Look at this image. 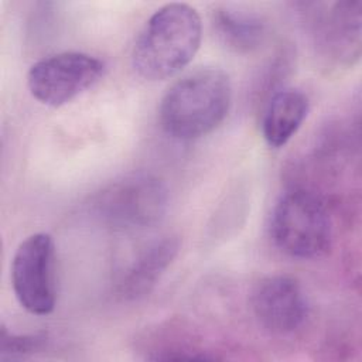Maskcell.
<instances>
[{
    "mask_svg": "<svg viewBox=\"0 0 362 362\" xmlns=\"http://www.w3.org/2000/svg\"><path fill=\"white\" fill-rule=\"evenodd\" d=\"M250 303L259 325L276 335L293 334L303 327L308 315L303 287L288 274L262 279L253 288Z\"/></svg>",
    "mask_w": 362,
    "mask_h": 362,
    "instance_id": "cell-7",
    "label": "cell"
},
{
    "mask_svg": "<svg viewBox=\"0 0 362 362\" xmlns=\"http://www.w3.org/2000/svg\"><path fill=\"white\" fill-rule=\"evenodd\" d=\"M310 109L304 92L293 88L276 92L266 105L262 119V133L266 143L279 148L283 147L300 129Z\"/></svg>",
    "mask_w": 362,
    "mask_h": 362,
    "instance_id": "cell-10",
    "label": "cell"
},
{
    "mask_svg": "<svg viewBox=\"0 0 362 362\" xmlns=\"http://www.w3.org/2000/svg\"><path fill=\"white\" fill-rule=\"evenodd\" d=\"M212 25L219 40L236 52L256 51L267 37V24L260 16L230 7L214 10Z\"/></svg>",
    "mask_w": 362,
    "mask_h": 362,
    "instance_id": "cell-11",
    "label": "cell"
},
{
    "mask_svg": "<svg viewBox=\"0 0 362 362\" xmlns=\"http://www.w3.org/2000/svg\"><path fill=\"white\" fill-rule=\"evenodd\" d=\"M230 103L229 75L221 68L201 66L182 75L164 93L160 123L173 139H199L223 122Z\"/></svg>",
    "mask_w": 362,
    "mask_h": 362,
    "instance_id": "cell-1",
    "label": "cell"
},
{
    "mask_svg": "<svg viewBox=\"0 0 362 362\" xmlns=\"http://www.w3.org/2000/svg\"><path fill=\"white\" fill-rule=\"evenodd\" d=\"M48 337L45 332L13 334L1 327L0 334V359L14 361L28 358L47 346Z\"/></svg>",
    "mask_w": 362,
    "mask_h": 362,
    "instance_id": "cell-12",
    "label": "cell"
},
{
    "mask_svg": "<svg viewBox=\"0 0 362 362\" xmlns=\"http://www.w3.org/2000/svg\"><path fill=\"white\" fill-rule=\"evenodd\" d=\"M180 252V238L165 235L144 247L123 273L117 290L124 300L148 296Z\"/></svg>",
    "mask_w": 362,
    "mask_h": 362,
    "instance_id": "cell-9",
    "label": "cell"
},
{
    "mask_svg": "<svg viewBox=\"0 0 362 362\" xmlns=\"http://www.w3.org/2000/svg\"><path fill=\"white\" fill-rule=\"evenodd\" d=\"M105 72V64L89 54L66 51L31 65L27 85L42 105L59 107L92 88Z\"/></svg>",
    "mask_w": 362,
    "mask_h": 362,
    "instance_id": "cell-5",
    "label": "cell"
},
{
    "mask_svg": "<svg viewBox=\"0 0 362 362\" xmlns=\"http://www.w3.org/2000/svg\"><path fill=\"white\" fill-rule=\"evenodd\" d=\"M168 208V188L148 173L127 174L96 194L92 211L99 221L119 230L157 225Z\"/></svg>",
    "mask_w": 362,
    "mask_h": 362,
    "instance_id": "cell-4",
    "label": "cell"
},
{
    "mask_svg": "<svg viewBox=\"0 0 362 362\" xmlns=\"http://www.w3.org/2000/svg\"><path fill=\"white\" fill-rule=\"evenodd\" d=\"M313 35L317 45L332 59L352 64L361 47V1L317 4L311 13Z\"/></svg>",
    "mask_w": 362,
    "mask_h": 362,
    "instance_id": "cell-8",
    "label": "cell"
},
{
    "mask_svg": "<svg viewBox=\"0 0 362 362\" xmlns=\"http://www.w3.org/2000/svg\"><path fill=\"white\" fill-rule=\"evenodd\" d=\"M201 38L198 11L185 3H168L141 28L132 52L133 68L147 81L171 78L192 61Z\"/></svg>",
    "mask_w": 362,
    "mask_h": 362,
    "instance_id": "cell-2",
    "label": "cell"
},
{
    "mask_svg": "<svg viewBox=\"0 0 362 362\" xmlns=\"http://www.w3.org/2000/svg\"><path fill=\"white\" fill-rule=\"evenodd\" d=\"M11 286L28 313H52L57 301L55 245L49 233H33L18 245L11 262Z\"/></svg>",
    "mask_w": 362,
    "mask_h": 362,
    "instance_id": "cell-6",
    "label": "cell"
},
{
    "mask_svg": "<svg viewBox=\"0 0 362 362\" xmlns=\"http://www.w3.org/2000/svg\"><path fill=\"white\" fill-rule=\"evenodd\" d=\"M270 235L274 245L291 257H324L332 246V222L325 202L304 188L286 192L273 209Z\"/></svg>",
    "mask_w": 362,
    "mask_h": 362,
    "instance_id": "cell-3",
    "label": "cell"
}]
</instances>
